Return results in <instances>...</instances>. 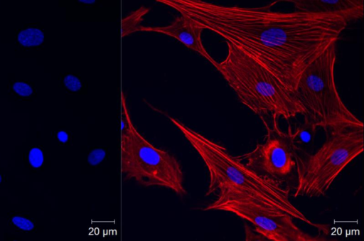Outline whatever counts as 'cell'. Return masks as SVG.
I'll list each match as a JSON object with an SVG mask.
<instances>
[{
  "mask_svg": "<svg viewBox=\"0 0 364 241\" xmlns=\"http://www.w3.org/2000/svg\"><path fill=\"white\" fill-rule=\"evenodd\" d=\"M252 58L294 92L306 67L363 9L345 12L277 11L272 6H223L201 0H157ZM295 94V93H294Z\"/></svg>",
  "mask_w": 364,
  "mask_h": 241,
  "instance_id": "obj_1",
  "label": "cell"
},
{
  "mask_svg": "<svg viewBox=\"0 0 364 241\" xmlns=\"http://www.w3.org/2000/svg\"><path fill=\"white\" fill-rule=\"evenodd\" d=\"M167 118L183 134L203 161L209 174L206 196L218 192L242 194L269 207L288 213L318 230L327 232L326 225L310 220L290 200L289 193L279 180L261 174L245 165L228 149L189 128L178 119Z\"/></svg>",
  "mask_w": 364,
  "mask_h": 241,
  "instance_id": "obj_2",
  "label": "cell"
},
{
  "mask_svg": "<svg viewBox=\"0 0 364 241\" xmlns=\"http://www.w3.org/2000/svg\"><path fill=\"white\" fill-rule=\"evenodd\" d=\"M227 44L226 57L215 65L240 102L256 114L267 129L278 128V119L304 115L294 92L239 49Z\"/></svg>",
  "mask_w": 364,
  "mask_h": 241,
  "instance_id": "obj_3",
  "label": "cell"
},
{
  "mask_svg": "<svg viewBox=\"0 0 364 241\" xmlns=\"http://www.w3.org/2000/svg\"><path fill=\"white\" fill-rule=\"evenodd\" d=\"M336 42L331 43L302 71L294 93L305 114L326 132L363 127L343 102L335 81Z\"/></svg>",
  "mask_w": 364,
  "mask_h": 241,
  "instance_id": "obj_4",
  "label": "cell"
},
{
  "mask_svg": "<svg viewBox=\"0 0 364 241\" xmlns=\"http://www.w3.org/2000/svg\"><path fill=\"white\" fill-rule=\"evenodd\" d=\"M121 170L128 179L144 186L164 187L178 196L186 194L178 161L148 141L133 124L122 95Z\"/></svg>",
  "mask_w": 364,
  "mask_h": 241,
  "instance_id": "obj_5",
  "label": "cell"
},
{
  "mask_svg": "<svg viewBox=\"0 0 364 241\" xmlns=\"http://www.w3.org/2000/svg\"><path fill=\"white\" fill-rule=\"evenodd\" d=\"M363 127L338 129L314 154L295 156L297 185L294 197L325 195L341 172L364 149Z\"/></svg>",
  "mask_w": 364,
  "mask_h": 241,
  "instance_id": "obj_6",
  "label": "cell"
},
{
  "mask_svg": "<svg viewBox=\"0 0 364 241\" xmlns=\"http://www.w3.org/2000/svg\"><path fill=\"white\" fill-rule=\"evenodd\" d=\"M205 210H222L235 214L251 223L264 240L273 241H316L323 238L311 236L300 229L287 213L265 205L242 194L220 193Z\"/></svg>",
  "mask_w": 364,
  "mask_h": 241,
  "instance_id": "obj_7",
  "label": "cell"
},
{
  "mask_svg": "<svg viewBox=\"0 0 364 241\" xmlns=\"http://www.w3.org/2000/svg\"><path fill=\"white\" fill-rule=\"evenodd\" d=\"M267 132L263 143L257 144L250 152L235 156L251 169L279 180L296 167L295 154L287 132L279 127Z\"/></svg>",
  "mask_w": 364,
  "mask_h": 241,
  "instance_id": "obj_8",
  "label": "cell"
},
{
  "mask_svg": "<svg viewBox=\"0 0 364 241\" xmlns=\"http://www.w3.org/2000/svg\"><path fill=\"white\" fill-rule=\"evenodd\" d=\"M204 28L192 20L179 16L169 25L165 26H142L138 31L156 32L176 38L188 48L202 55L214 67L217 63L203 44L201 33Z\"/></svg>",
  "mask_w": 364,
  "mask_h": 241,
  "instance_id": "obj_9",
  "label": "cell"
},
{
  "mask_svg": "<svg viewBox=\"0 0 364 241\" xmlns=\"http://www.w3.org/2000/svg\"><path fill=\"white\" fill-rule=\"evenodd\" d=\"M296 11L309 12H345L363 9V0H296L289 1Z\"/></svg>",
  "mask_w": 364,
  "mask_h": 241,
  "instance_id": "obj_10",
  "label": "cell"
},
{
  "mask_svg": "<svg viewBox=\"0 0 364 241\" xmlns=\"http://www.w3.org/2000/svg\"><path fill=\"white\" fill-rule=\"evenodd\" d=\"M317 126L308 117L304 116L303 122L294 131L289 127L287 135L291 146L296 154V151L309 154L314 147Z\"/></svg>",
  "mask_w": 364,
  "mask_h": 241,
  "instance_id": "obj_11",
  "label": "cell"
},
{
  "mask_svg": "<svg viewBox=\"0 0 364 241\" xmlns=\"http://www.w3.org/2000/svg\"><path fill=\"white\" fill-rule=\"evenodd\" d=\"M149 9L141 7V9L132 12L127 17L122 20V35L126 36L131 33L138 31L141 26L140 22L142 20V17L145 15Z\"/></svg>",
  "mask_w": 364,
  "mask_h": 241,
  "instance_id": "obj_12",
  "label": "cell"
},
{
  "mask_svg": "<svg viewBox=\"0 0 364 241\" xmlns=\"http://www.w3.org/2000/svg\"><path fill=\"white\" fill-rule=\"evenodd\" d=\"M44 35L38 28H30L21 31L18 36L19 43L24 46H35L41 44Z\"/></svg>",
  "mask_w": 364,
  "mask_h": 241,
  "instance_id": "obj_13",
  "label": "cell"
},
{
  "mask_svg": "<svg viewBox=\"0 0 364 241\" xmlns=\"http://www.w3.org/2000/svg\"><path fill=\"white\" fill-rule=\"evenodd\" d=\"M28 161L34 168H39L43 163V154L38 148H33L28 154Z\"/></svg>",
  "mask_w": 364,
  "mask_h": 241,
  "instance_id": "obj_14",
  "label": "cell"
},
{
  "mask_svg": "<svg viewBox=\"0 0 364 241\" xmlns=\"http://www.w3.org/2000/svg\"><path fill=\"white\" fill-rule=\"evenodd\" d=\"M11 222L14 225L23 230L30 231L34 227L33 223L30 220L21 216L13 217Z\"/></svg>",
  "mask_w": 364,
  "mask_h": 241,
  "instance_id": "obj_15",
  "label": "cell"
},
{
  "mask_svg": "<svg viewBox=\"0 0 364 241\" xmlns=\"http://www.w3.org/2000/svg\"><path fill=\"white\" fill-rule=\"evenodd\" d=\"M13 90L16 93L23 97H28L33 92L32 87L29 85L22 82H15L13 85Z\"/></svg>",
  "mask_w": 364,
  "mask_h": 241,
  "instance_id": "obj_16",
  "label": "cell"
},
{
  "mask_svg": "<svg viewBox=\"0 0 364 241\" xmlns=\"http://www.w3.org/2000/svg\"><path fill=\"white\" fill-rule=\"evenodd\" d=\"M64 84L66 87L73 91H76L80 87V81L73 75L66 76L64 79Z\"/></svg>",
  "mask_w": 364,
  "mask_h": 241,
  "instance_id": "obj_17",
  "label": "cell"
},
{
  "mask_svg": "<svg viewBox=\"0 0 364 241\" xmlns=\"http://www.w3.org/2000/svg\"><path fill=\"white\" fill-rule=\"evenodd\" d=\"M57 136L58 139L62 142H65L68 140V135L64 132H59Z\"/></svg>",
  "mask_w": 364,
  "mask_h": 241,
  "instance_id": "obj_18",
  "label": "cell"
},
{
  "mask_svg": "<svg viewBox=\"0 0 364 241\" xmlns=\"http://www.w3.org/2000/svg\"><path fill=\"white\" fill-rule=\"evenodd\" d=\"M1 175H0V183H1Z\"/></svg>",
  "mask_w": 364,
  "mask_h": 241,
  "instance_id": "obj_19",
  "label": "cell"
}]
</instances>
